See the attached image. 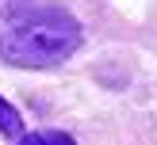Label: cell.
<instances>
[{"mask_svg": "<svg viewBox=\"0 0 157 145\" xmlns=\"http://www.w3.org/2000/svg\"><path fill=\"white\" fill-rule=\"evenodd\" d=\"M81 50V23L65 12H31L0 34V57L12 65H58Z\"/></svg>", "mask_w": 157, "mask_h": 145, "instance_id": "cell-1", "label": "cell"}, {"mask_svg": "<svg viewBox=\"0 0 157 145\" xmlns=\"http://www.w3.org/2000/svg\"><path fill=\"white\" fill-rule=\"evenodd\" d=\"M19 145H77V141L61 130H38V134H23Z\"/></svg>", "mask_w": 157, "mask_h": 145, "instance_id": "cell-3", "label": "cell"}, {"mask_svg": "<svg viewBox=\"0 0 157 145\" xmlns=\"http://www.w3.org/2000/svg\"><path fill=\"white\" fill-rule=\"evenodd\" d=\"M0 134H8V137H23V118H19V111H15L8 99H0Z\"/></svg>", "mask_w": 157, "mask_h": 145, "instance_id": "cell-2", "label": "cell"}]
</instances>
